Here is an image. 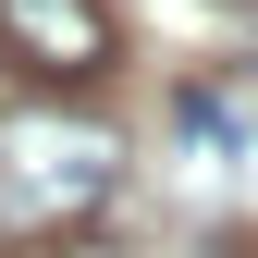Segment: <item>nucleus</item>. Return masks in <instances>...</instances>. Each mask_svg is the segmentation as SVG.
<instances>
[{
    "instance_id": "obj_1",
    "label": "nucleus",
    "mask_w": 258,
    "mask_h": 258,
    "mask_svg": "<svg viewBox=\"0 0 258 258\" xmlns=\"http://www.w3.org/2000/svg\"><path fill=\"white\" fill-rule=\"evenodd\" d=\"M0 61L74 99L123 61V25H111V0H0Z\"/></svg>"
},
{
    "instance_id": "obj_2",
    "label": "nucleus",
    "mask_w": 258,
    "mask_h": 258,
    "mask_svg": "<svg viewBox=\"0 0 258 258\" xmlns=\"http://www.w3.org/2000/svg\"><path fill=\"white\" fill-rule=\"evenodd\" d=\"M111 184H123V148H99V136H49V148H25V160H13L0 234H61V221L111 209Z\"/></svg>"
},
{
    "instance_id": "obj_3",
    "label": "nucleus",
    "mask_w": 258,
    "mask_h": 258,
    "mask_svg": "<svg viewBox=\"0 0 258 258\" xmlns=\"http://www.w3.org/2000/svg\"><path fill=\"white\" fill-rule=\"evenodd\" d=\"M184 136L197 148H258V61H234V74H209V86H184Z\"/></svg>"
},
{
    "instance_id": "obj_4",
    "label": "nucleus",
    "mask_w": 258,
    "mask_h": 258,
    "mask_svg": "<svg viewBox=\"0 0 258 258\" xmlns=\"http://www.w3.org/2000/svg\"><path fill=\"white\" fill-rule=\"evenodd\" d=\"M209 258H258V234H209Z\"/></svg>"
}]
</instances>
